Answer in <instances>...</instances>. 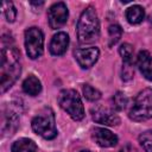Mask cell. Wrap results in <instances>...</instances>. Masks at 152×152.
Returning a JSON list of instances; mask_svg holds the SVG:
<instances>
[{
    "mask_svg": "<svg viewBox=\"0 0 152 152\" xmlns=\"http://www.w3.org/2000/svg\"><path fill=\"white\" fill-rule=\"evenodd\" d=\"M68 17H69V11L64 2H56L48 11L49 25L53 30L64 26L68 20Z\"/></svg>",
    "mask_w": 152,
    "mask_h": 152,
    "instance_id": "52a82bcc",
    "label": "cell"
},
{
    "mask_svg": "<svg viewBox=\"0 0 152 152\" xmlns=\"http://www.w3.org/2000/svg\"><path fill=\"white\" fill-rule=\"evenodd\" d=\"M119 152H138V151H137V148H135L133 145H131V144H126Z\"/></svg>",
    "mask_w": 152,
    "mask_h": 152,
    "instance_id": "cb8c5ba5",
    "label": "cell"
},
{
    "mask_svg": "<svg viewBox=\"0 0 152 152\" xmlns=\"http://www.w3.org/2000/svg\"><path fill=\"white\" fill-rule=\"evenodd\" d=\"M58 104L64 109L74 120L80 121L84 118V108L78 93L75 89H63L57 97Z\"/></svg>",
    "mask_w": 152,
    "mask_h": 152,
    "instance_id": "5b68a950",
    "label": "cell"
},
{
    "mask_svg": "<svg viewBox=\"0 0 152 152\" xmlns=\"http://www.w3.org/2000/svg\"><path fill=\"white\" fill-rule=\"evenodd\" d=\"M32 129L44 139H53L57 135L53 110L49 107L43 108L32 119Z\"/></svg>",
    "mask_w": 152,
    "mask_h": 152,
    "instance_id": "277c9868",
    "label": "cell"
},
{
    "mask_svg": "<svg viewBox=\"0 0 152 152\" xmlns=\"http://www.w3.org/2000/svg\"><path fill=\"white\" fill-rule=\"evenodd\" d=\"M119 53L122 57L124 62H132V59H133V46L128 43H124L119 48Z\"/></svg>",
    "mask_w": 152,
    "mask_h": 152,
    "instance_id": "44dd1931",
    "label": "cell"
},
{
    "mask_svg": "<svg viewBox=\"0 0 152 152\" xmlns=\"http://www.w3.org/2000/svg\"><path fill=\"white\" fill-rule=\"evenodd\" d=\"M83 95L88 101H97L101 97V93L96 88H94L89 84L83 86Z\"/></svg>",
    "mask_w": 152,
    "mask_h": 152,
    "instance_id": "ffe728a7",
    "label": "cell"
},
{
    "mask_svg": "<svg viewBox=\"0 0 152 152\" xmlns=\"http://www.w3.org/2000/svg\"><path fill=\"white\" fill-rule=\"evenodd\" d=\"M128 116L131 120L138 122L152 118V88H146L135 96Z\"/></svg>",
    "mask_w": 152,
    "mask_h": 152,
    "instance_id": "3957f363",
    "label": "cell"
},
{
    "mask_svg": "<svg viewBox=\"0 0 152 152\" xmlns=\"http://www.w3.org/2000/svg\"><path fill=\"white\" fill-rule=\"evenodd\" d=\"M19 126V116L17 113L12 110H5L2 114V124H1V132L2 134H8L12 135L17 131Z\"/></svg>",
    "mask_w": 152,
    "mask_h": 152,
    "instance_id": "4fadbf2b",
    "label": "cell"
},
{
    "mask_svg": "<svg viewBox=\"0 0 152 152\" xmlns=\"http://www.w3.org/2000/svg\"><path fill=\"white\" fill-rule=\"evenodd\" d=\"M37 148L36 142L27 138H21L14 141L11 147L12 152H37Z\"/></svg>",
    "mask_w": 152,
    "mask_h": 152,
    "instance_id": "2e32d148",
    "label": "cell"
},
{
    "mask_svg": "<svg viewBox=\"0 0 152 152\" xmlns=\"http://www.w3.org/2000/svg\"><path fill=\"white\" fill-rule=\"evenodd\" d=\"M23 90L27 95L36 96L42 91V83L34 75H30L23 82Z\"/></svg>",
    "mask_w": 152,
    "mask_h": 152,
    "instance_id": "5bb4252c",
    "label": "cell"
},
{
    "mask_svg": "<svg viewBox=\"0 0 152 152\" xmlns=\"http://www.w3.org/2000/svg\"><path fill=\"white\" fill-rule=\"evenodd\" d=\"M135 63L142 76L146 80L152 81V56L150 55V52L146 50H141L137 56Z\"/></svg>",
    "mask_w": 152,
    "mask_h": 152,
    "instance_id": "7c38bea8",
    "label": "cell"
},
{
    "mask_svg": "<svg viewBox=\"0 0 152 152\" xmlns=\"http://www.w3.org/2000/svg\"><path fill=\"white\" fill-rule=\"evenodd\" d=\"M77 38L82 44L95 42L100 36V23L95 8L89 6L80 15L77 21Z\"/></svg>",
    "mask_w": 152,
    "mask_h": 152,
    "instance_id": "7a4b0ae2",
    "label": "cell"
},
{
    "mask_svg": "<svg viewBox=\"0 0 152 152\" xmlns=\"http://www.w3.org/2000/svg\"><path fill=\"white\" fill-rule=\"evenodd\" d=\"M81 152H89V151H81Z\"/></svg>",
    "mask_w": 152,
    "mask_h": 152,
    "instance_id": "484cf974",
    "label": "cell"
},
{
    "mask_svg": "<svg viewBox=\"0 0 152 152\" xmlns=\"http://www.w3.org/2000/svg\"><path fill=\"white\" fill-rule=\"evenodd\" d=\"M93 139L101 147H113L118 144V137L109 129L96 127L93 129Z\"/></svg>",
    "mask_w": 152,
    "mask_h": 152,
    "instance_id": "30bf717a",
    "label": "cell"
},
{
    "mask_svg": "<svg viewBox=\"0 0 152 152\" xmlns=\"http://www.w3.org/2000/svg\"><path fill=\"white\" fill-rule=\"evenodd\" d=\"M74 55H75V58H76L78 65L82 69H89L96 63V61L100 56V51L97 48L76 49Z\"/></svg>",
    "mask_w": 152,
    "mask_h": 152,
    "instance_id": "9c48e42d",
    "label": "cell"
},
{
    "mask_svg": "<svg viewBox=\"0 0 152 152\" xmlns=\"http://www.w3.org/2000/svg\"><path fill=\"white\" fill-rule=\"evenodd\" d=\"M113 103H114V107L118 110H122L127 106L128 99H127L126 94H124L122 91H116L114 97H113Z\"/></svg>",
    "mask_w": 152,
    "mask_h": 152,
    "instance_id": "7402d4cb",
    "label": "cell"
},
{
    "mask_svg": "<svg viewBox=\"0 0 152 152\" xmlns=\"http://www.w3.org/2000/svg\"><path fill=\"white\" fill-rule=\"evenodd\" d=\"M25 48L26 53L31 59H36L43 55L44 36L38 27H30L25 31Z\"/></svg>",
    "mask_w": 152,
    "mask_h": 152,
    "instance_id": "8992f818",
    "label": "cell"
},
{
    "mask_svg": "<svg viewBox=\"0 0 152 152\" xmlns=\"http://www.w3.org/2000/svg\"><path fill=\"white\" fill-rule=\"evenodd\" d=\"M134 70L132 66V62H124V66L121 70V78L124 81H129L133 78Z\"/></svg>",
    "mask_w": 152,
    "mask_h": 152,
    "instance_id": "603a6c76",
    "label": "cell"
},
{
    "mask_svg": "<svg viewBox=\"0 0 152 152\" xmlns=\"http://www.w3.org/2000/svg\"><path fill=\"white\" fill-rule=\"evenodd\" d=\"M19 51L11 45H5L1 50V91H6L13 86L20 75L21 66L19 63Z\"/></svg>",
    "mask_w": 152,
    "mask_h": 152,
    "instance_id": "6da1fadb",
    "label": "cell"
},
{
    "mask_svg": "<svg viewBox=\"0 0 152 152\" xmlns=\"http://www.w3.org/2000/svg\"><path fill=\"white\" fill-rule=\"evenodd\" d=\"M68 45H69V36L65 32H58L52 37V39L50 42L49 50H50L51 55L61 56L66 51Z\"/></svg>",
    "mask_w": 152,
    "mask_h": 152,
    "instance_id": "8fae6325",
    "label": "cell"
},
{
    "mask_svg": "<svg viewBox=\"0 0 152 152\" xmlns=\"http://www.w3.org/2000/svg\"><path fill=\"white\" fill-rule=\"evenodd\" d=\"M139 142L145 152H152V129L141 133L139 135Z\"/></svg>",
    "mask_w": 152,
    "mask_h": 152,
    "instance_id": "ac0fdd59",
    "label": "cell"
},
{
    "mask_svg": "<svg viewBox=\"0 0 152 152\" xmlns=\"http://www.w3.org/2000/svg\"><path fill=\"white\" fill-rule=\"evenodd\" d=\"M90 114L93 120L97 124H102L106 126H116L120 124V118L118 116V114H115V112L110 108L101 104L93 107L90 109Z\"/></svg>",
    "mask_w": 152,
    "mask_h": 152,
    "instance_id": "ba28073f",
    "label": "cell"
},
{
    "mask_svg": "<svg viewBox=\"0 0 152 152\" xmlns=\"http://www.w3.org/2000/svg\"><path fill=\"white\" fill-rule=\"evenodd\" d=\"M148 23H150V25H152V13H151L150 17H148Z\"/></svg>",
    "mask_w": 152,
    "mask_h": 152,
    "instance_id": "d4e9b609",
    "label": "cell"
},
{
    "mask_svg": "<svg viewBox=\"0 0 152 152\" xmlns=\"http://www.w3.org/2000/svg\"><path fill=\"white\" fill-rule=\"evenodd\" d=\"M145 18V10L140 5H133L126 11V19L129 24L137 25L140 24Z\"/></svg>",
    "mask_w": 152,
    "mask_h": 152,
    "instance_id": "9a60e30c",
    "label": "cell"
},
{
    "mask_svg": "<svg viewBox=\"0 0 152 152\" xmlns=\"http://www.w3.org/2000/svg\"><path fill=\"white\" fill-rule=\"evenodd\" d=\"M108 36H109V43L108 44H109V46H113L120 40V38L122 36V28L119 25L113 24L108 27Z\"/></svg>",
    "mask_w": 152,
    "mask_h": 152,
    "instance_id": "e0dca14e",
    "label": "cell"
},
{
    "mask_svg": "<svg viewBox=\"0 0 152 152\" xmlns=\"http://www.w3.org/2000/svg\"><path fill=\"white\" fill-rule=\"evenodd\" d=\"M2 11H4V15H5L6 20L8 23H13L15 17H17V11H15L13 4L11 1H4L2 2Z\"/></svg>",
    "mask_w": 152,
    "mask_h": 152,
    "instance_id": "d6986e66",
    "label": "cell"
}]
</instances>
